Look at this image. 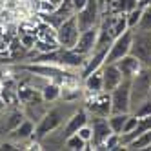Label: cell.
Listing matches in <instances>:
<instances>
[{
    "label": "cell",
    "mask_w": 151,
    "mask_h": 151,
    "mask_svg": "<svg viewBox=\"0 0 151 151\" xmlns=\"http://www.w3.org/2000/svg\"><path fill=\"white\" fill-rule=\"evenodd\" d=\"M89 126L93 129V138L89 142V149H102L104 142L107 140L113 131H111V126L107 122V116H99V115H93V118H89Z\"/></svg>",
    "instance_id": "ba28073f"
},
{
    "label": "cell",
    "mask_w": 151,
    "mask_h": 151,
    "mask_svg": "<svg viewBox=\"0 0 151 151\" xmlns=\"http://www.w3.org/2000/svg\"><path fill=\"white\" fill-rule=\"evenodd\" d=\"M151 96V66H144L131 78V111Z\"/></svg>",
    "instance_id": "3957f363"
},
{
    "label": "cell",
    "mask_w": 151,
    "mask_h": 151,
    "mask_svg": "<svg viewBox=\"0 0 151 151\" xmlns=\"http://www.w3.org/2000/svg\"><path fill=\"white\" fill-rule=\"evenodd\" d=\"M111 113H131V80L124 78L109 93Z\"/></svg>",
    "instance_id": "5b68a950"
},
{
    "label": "cell",
    "mask_w": 151,
    "mask_h": 151,
    "mask_svg": "<svg viewBox=\"0 0 151 151\" xmlns=\"http://www.w3.org/2000/svg\"><path fill=\"white\" fill-rule=\"evenodd\" d=\"M140 15H142V7H140V6L135 7L133 11H129V13L126 15L129 29H137V26H138V22H140Z\"/></svg>",
    "instance_id": "d4e9b609"
},
{
    "label": "cell",
    "mask_w": 151,
    "mask_h": 151,
    "mask_svg": "<svg viewBox=\"0 0 151 151\" xmlns=\"http://www.w3.org/2000/svg\"><path fill=\"white\" fill-rule=\"evenodd\" d=\"M131 55H135L144 66H151V31L133 29Z\"/></svg>",
    "instance_id": "8992f818"
},
{
    "label": "cell",
    "mask_w": 151,
    "mask_h": 151,
    "mask_svg": "<svg viewBox=\"0 0 151 151\" xmlns=\"http://www.w3.org/2000/svg\"><path fill=\"white\" fill-rule=\"evenodd\" d=\"M137 124H138V116L131 113V115L127 116L126 124H124V129H122V133H129V131H133V129L137 127ZM122 133H120V135H122Z\"/></svg>",
    "instance_id": "4316f807"
},
{
    "label": "cell",
    "mask_w": 151,
    "mask_h": 151,
    "mask_svg": "<svg viewBox=\"0 0 151 151\" xmlns=\"http://www.w3.org/2000/svg\"><path fill=\"white\" fill-rule=\"evenodd\" d=\"M80 26H78V20H77V13L73 17H69L68 20H64V22L57 27V40L60 47L64 49H73L77 46L78 42V37H80Z\"/></svg>",
    "instance_id": "277c9868"
},
{
    "label": "cell",
    "mask_w": 151,
    "mask_h": 151,
    "mask_svg": "<svg viewBox=\"0 0 151 151\" xmlns=\"http://www.w3.org/2000/svg\"><path fill=\"white\" fill-rule=\"evenodd\" d=\"M84 80V88L88 95H96V93H102L104 91V82H102V68L99 71H95L91 75H88Z\"/></svg>",
    "instance_id": "2e32d148"
},
{
    "label": "cell",
    "mask_w": 151,
    "mask_h": 151,
    "mask_svg": "<svg viewBox=\"0 0 151 151\" xmlns=\"http://www.w3.org/2000/svg\"><path fill=\"white\" fill-rule=\"evenodd\" d=\"M73 2V7H75V11H80V9L88 4V0H71Z\"/></svg>",
    "instance_id": "83f0119b"
},
{
    "label": "cell",
    "mask_w": 151,
    "mask_h": 151,
    "mask_svg": "<svg viewBox=\"0 0 151 151\" xmlns=\"http://www.w3.org/2000/svg\"><path fill=\"white\" fill-rule=\"evenodd\" d=\"M88 142H86L84 138H80L77 133H73L69 135L66 140H64V147L69 149V151H82V149H88Z\"/></svg>",
    "instance_id": "7402d4cb"
},
{
    "label": "cell",
    "mask_w": 151,
    "mask_h": 151,
    "mask_svg": "<svg viewBox=\"0 0 151 151\" xmlns=\"http://www.w3.org/2000/svg\"><path fill=\"white\" fill-rule=\"evenodd\" d=\"M4 107H6V100L2 99V96H0V111H2V109H4Z\"/></svg>",
    "instance_id": "f546056e"
},
{
    "label": "cell",
    "mask_w": 151,
    "mask_h": 151,
    "mask_svg": "<svg viewBox=\"0 0 151 151\" xmlns=\"http://www.w3.org/2000/svg\"><path fill=\"white\" fill-rule=\"evenodd\" d=\"M96 37H99V26L84 29L80 33V37H78L77 46L73 49L77 53H80V55H84V57H89L93 53V49H95V46H96Z\"/></svg>",
    "instance_id": "8fae6325"
},
{
    "label": "cell",
    "mask_w": 151,
    "mask_h": 151,
    "mask_svg": "<svg viewBox=\"0 0 151 151\" xmlns=\"http://www.w3.org/2000/svg\"><path fill=\"white\" fill-rule=\"evenodd\" d=\"M35 127H37V124L33 120L24 118V120L9 133V140H13V142H22V140H27L31 137H35Z\"/></svg>",
    "instance_id": "9a60e30c"
},
{
    "label": "cell",
    "mask_w": 151,
    "mask_h": 151,
    "mask_svg": "<svg viewBox=\"0 0 151 151\" xmlns=\"http://www.w3.org/2000/svg\"><path fill=\"white\" fill-rule=\"evenodd\" d=\"M124 80L120 69L116 68V64H104L102 66V82H104V91L111 93L118 84Z\"/></svg>",
    "instance_id": "7c38bea8"
},
{
    "label": "cell",
    "mask_w": 151,
    "mask_h": 151,
    "mask_svg": "<svg viewBox=\"0 0 151 151\" xmlns=\"http://www.w3.org/2000/svg\"><path fill=\"white\" fill-rule=\"evenodd\" d=\"M20 69H26L44 78H55V80H64V82L75 80V75L69 69L57 66V64H49V62H31V64H26V66H20Z\"/></svg>",
    "instance_id": "7a4b0ae2"
},
{
    "label": "cell",
    "mask_w": 151,
    "mask_h": 151,
    "mask_svg": "<svg viewBox=\"0 0 151 151\" xmlns=\"http://www.w3.org/2000/svg\"><path fill=\"white\" fill-rule=\"evenodd\" d=\"M77 135L80 137V138H84L86 140V142H91V138H93V129H91V126H89V122L88 124H86V126H82L80 129H78V131H77Z\"/></svg>",
    "instance_id": "484cf974"
},
{
    "label": "cell",
    "mask_w": 151,
    "mask_h": 151,
    "mask_svg": "<svg viewBox=\"0 0 151 151\" xmlns=\"http://www.w3.org/2000/svg\"><path fill=\"white\" fill-rule=\"evenodd\" d=\"M100 13H102V9L99 6V0H88V4H86L80 11H77V20H78L80 31L99 26L100 18H102Z\"/></svg>",
    "instance_id": "9c48e42d"
},
{
    "label": "cell",
    "mask_w": 151,
    "mask_h": 151,
    "mask_svg": "<svg viewBox=\"0 0 151 151\" xmlns=\"http://www.w3.org/2000/svg\"><path fill=\"white\" fill-rule=\"evenodd\" d=\"M129 115H131V113H111L109 116H107V122H109L113 133H116V135L122 133L124 124H126V120H127Z\"/></svg>",
    "instance_id": "ffe728a7"
},
{
    "label": "cell",
    "mask_w": 151,
    "mask_h": 151,
    "mask_svg": "<svg viewBox=\"0 0 151 151\" xmlns=\"http://www.w3.org/2000/svg\"><path fill=\"white\" fill-rule=\"evenodd\" d=\"M115 64H116V68L120 69L122 77H124V78H127V80H131L135 75L144 68V64L140 62L135 55H131V53H129V55H126V57H122L120 60L115 62Z\"/></svg>",
    "instance_id": "5bb4252c"
},
{
    "label": "cell",
    "mask_w": 151,
    "mask_h": 151,
    "mask_svg": "<svg viewBox=\"0 0 151 151\" xmlns=\"http://www.w3.org/2000/svg\"><path fill=\"white\" fill-rule=\"evenodd\" d=\"M149 146H151V129H147L142 135H138L135 140H131L126 146V149H149Z\"/></svg>",
    "instance_id": "44dd1931"
},
{
    "label": "cell",
    "mask_w": 151,
    "mask_h": 151,
    "mask_svg": "<svg viewBox=\"0 0 151 151\" xmlns=\"http://www.w3.org/2000/svg\"><path fill=\"white\" fill-rule=\"evenodd\" d=\"M73 102H68V100H64V104H58V106H53L49 107V109L44 113V116L40 118V120L37 122V127H35V138L40 140V138H44L46 135L53 133V131H57V129L62 126V124H66L68 122V118L78 109V107H71Z\"/></svg>",
    "instance_id": "6da1fadb"
},
{
    "label": "cell",
    "mask_w": 151,
    "mask_h": 151,
    "mask_svg": "<svg viewBox=\"0 0 151 151\" xmlns=\"http://www.w3.org/2000/svg\"><path fill=\"white\" fill-rule=\"evenodd\" d=\"M40 93H42V99L51 104V102H57L62 96V88L58 84H55V82H47L44 88L40 89Z\"/></svg>",
    "instance_id": "ac0fdd59"
},
{
    "label": "cell",
    "mask_w": 151,
    "mask_h": 151,
    "mask_svg": "<svg viewBox=\"0 0 151 151\" xmlns=\"http://www.w3.org/2000/svg\"><path fill=\"white\" fill-rule=\"evenodd\" d=\"M151 4V0H138V6L140 7H146V6H149Z\"/></svg>",
    "instance_id": "f1b7e54d"
},
{
    "label": "cell",
    "mask_w": 151,
    "mask_h": 151,
    "mask_svg": "<svg viewBox=\"0 0 151 151\" xmlns=\"http://www.w3.org/2000/svg\"><path fill=\"white\" fill-rule=\"evenodd\" d=\"M135 7H138V0H111L109 2V11L116 15H127Z\"/></svg>",
    "instance_id": "e0dca14e"
},
{
    "label": "cell",
    "mask_w": 151,
    "mask_h": 151,
    "mask_svg": "<svg viewBox=\"0 0 151 151\" xmlns=\"http://www.w3.org/2000/svg\"><path fill=\"white\" fill-rule=\"evenodd\" d=\"M18 100L24 104H33V102H40L44 99H42V93L33 88H18Z\"/></svg>",
    "instance_id": "d6986e66"
},
{
    "label": "cell",
    "mask_w": 151,
    "mask_h": 151,
    "mask_svg": "<svg viewBox=\"0 0 151 151\" xmlns=\"http://www.w3.org/2000/svg\"><path fill=\"white\" fill-rule=\"evenodd\" d=\"M140 31H151V4L142 7V15H140V22L137 26Z\"/></svg>",
    "instance_id": "603a6c76"
},
{
    "label": "cell",
    "mask_w": 151,
    "mask_h": 151,
    "mask_svg": "<svg viewBox=\"0 0 151 151\" xmlns=\"http://www.w3.org/2000/svg\"><path fill=\"white\" fill-rule=\"evenodd\" d=\"M89 100L86 104V109L93 111V115L99 116H109L111 115V96L109 93H96V95H88Z\"/></svg>",
    "instance_id": "30bf717a"
},
{
    "label": "cell",
    "mask_w": 151,
    "mask_h": 151,
    "mask_svg": "<svg viewBox=\"0 0 151 151\" xmlns=\"http://www.w3.org/2000/svg\"><path fill=\"white\" fill-rule=\"evenodd\" d=\"M131 40H133V29H127L120 37H116L109 49H107V57H106V64H115L118 62L122 57L129 55V51H131Z\"/></svg>",
    "instance_id": "52a82bcc"
},
{
    "label": "cell",
    "mask_w": 151,
    "mask_h": 151,
    "mask_svg": "<svg viewBox=\"0 0 151 151\" xmlns=\"http://www.w3.org/2000/svg\"><path fill=\"white\" fill-rule=\"evenodd\" d=\"M89 122V115H88V111L86 109H77L69 118H68V122L64 124V127H62V137H64V140H66L69 135H73V133H77L78 129L82 127V126H86Z\"/></svg>",
    "instance_id": "4fadbf2b"
},
{
    "label": "cell",
    "mask_w": 151,
    "mask_h": 151,
    "mask_svg": "<svg viewBox=\"0 0 151 151\" xmlns=\"http://www.w3.org/2000/svg\"><path fill=\"white\" fill-rule=\"evenodd\" d=\"M131 113L137 115L138 118H140V116H147V115H151V96H147L144 102H140Z\"/></svg>",
    "instance_id": "cb8c5ba5"
}]
</instances>
